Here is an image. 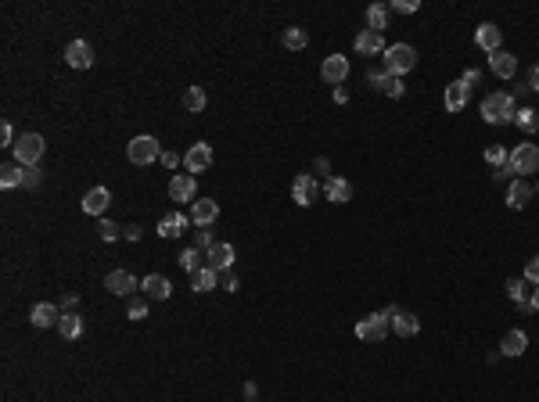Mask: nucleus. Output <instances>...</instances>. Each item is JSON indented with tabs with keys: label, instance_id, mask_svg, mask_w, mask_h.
Returning <instances> with one entry per match:
<instances>
[{
	"label": "nucleus",
	"instance_id": "1",
	"mask_svg": "<svg viewBox=\"0 0 539 402\" xmlns=\"http://www.w3.org/2000/svg\"><path fill=\"white\" fill-rule=\"evenodd\" d=\"M514 112H517V101L514 94L507 90H492L482 97V119L489 126H504V122H514Z\"/></svg>",
	"mask_w": 539,
	"mask_h": 402
},
{
	"label": "nucleus",
	"instance_id": "2",
	"mask_svg": "<svg viewBox=\"0 0 539 402\" xmlns=\"http://www.w3.org/2000/svg\"><path fill=\"white\" fill-rule=\"evenodd\" d=\"M507 169H511V173H517V180L539 173V147H536V144H517V147H511Z\"/></svg>",
	"mask_w": 539,
	"mask_h": 402
},
{
	"label": "nucleus",
	"instance_id": "3",
	"mask_svg": "<svg viewBox=\"0 0 539 402\" xmlns=\"http://www.w3.org/2000/svg\"><path fill=\"white\" fill-rule=\"evenodd\" d=\"M413 65H417V51H413L410 44H392V47H385L381 69H385L388 76H403V72H410Z\"/></svg>",
	"mask_w": 539,
	"mask_h": 402
},
{
	"label": "nucleus",
	"instance_id": "4",
	"mask_svg": "<svg viewBox=\"0 0 539 402\" xmlns=\"http://www.w3.org/2000/svg\"><path fill=\"white\" fill-rule=\"evenodd\" d=\"M11 151H15V162H18V165L29 169V165H36L40 158H44L47 144H44V137H40V133H22V137H18V144L11 147Z\"/></svg>",
	"mask_w": 539,
	"mask_h": 402
},
{
	"label": "nucleus",
	"instance_id": "5",
	"mask_svg": "<svg viewBox=\"0 0 539 402\" xmlns=\"http://www.w3.org/2000/svg\"><path fill=\"white\" fill-rule=\"evenodd\" d=\"M126 158H130L133 165H151V162H158V158H162V147H158V140H155V137L140 133V137H133V140L126 144Z\"/></svg>",
	"mask_w": 539,
	"mask_h": 402
},
{
	"label": "nucleus",
	"instance_id": "6",
	"mask_svg": "<svg viewBox=\"0 0 539 402\" xmlns=\"http://www.w3.org/2000/svg\"><path fill=\"white\" fill-rule=\"evenodd\" d=\"M388 330L392 327H388V316L385 312H370V316H363V320L356 324V337H360V342H370V345L385 342Z\"/></svg>",
	"mask_w": 539,
	"mask_h": 402
},
{
	"label": "nucleus",
	"instance_id": "7",
	"mask_svg": "<svg viewBox=\"0 0 539 402\" xmlns=\"http://www.w3.org/2000/svg\"><path fill=\"white\" fill-rule=\"evenodd\" d=\"M385 316H388V327L396 330L399 337H413L421 330V320L413 316L410 309H403V305H392V309H385Z\"/></svg>",
	"mask_w": 539,
	"mask_h": 402
},
{
	"label": "nucleus",
	"instance_id": "8",
	"mask_svg": "<svg viewBox=\"0 0 539 402\" xmlns=\"http://www.w3.org/2000/svg\"><path fill=\"white\" fill-rule=\"evenodd\" d=\"M169 198L180 201V205H194L198 201V180L191 173H176L169 180Z\"/></svg>",
	"mask_w": 539,
	"mask_h": 402
},
{
	"label": "nucleus",
	"instance_id": "9",
	"mask_svg": "<svg viewBox=\"0 0 539 402\" xmlns=\"http://www.w3.org/2000/svg\"><path fill=\"white\" fill-rule=\"evenodd\" d=\"M320 76H324L327 87H342L345 76H349V58L345 54H327L324 65H320Z\"/></svg>",
	"mask_w": 539,
	"mask_h": 402
},
{
	"label": "nucleus",
	"instance_id": "10",
	"mask_svg": "<svg viewBox=\"0 0 539 402\" xmlns=\"http://www.w3.org/2000/svg\"><path fill=\"white\" fill-rule=\"evenodd\" d=\"M205 266L216 269V273H231V269H234V244L216 241L209 251H205Z\"/></svg>",
	"mask_w": 539,
	"mask_h": 402
},
{
	"label": "nucleus",
	"instance_id": "11",
	"mask_svg": "<svg viewBox=\"0 0 539 402\" xmlns=\"http://www.w3.org/2000/svg\"><path fill=\"white\" fill-rule=\"evenodd\" d=\"M112 205V190L108 187H90L87 194H83V212L87 216H105Z\"/></svg>",
	"mask_w": 539,
	"mask_h": 402
},
{
	"label": "nucleus",
	"instance_id": "12",
	"mask_svg": "<svg viewBox=\"0 0 539 402\" xmlns=\"http://www.w3.org/2000/svg\"><path fill=\"white\" fill-rule=\"evenodd\" d=\"M183 165H188V173L194 176V173H205V169H209L213 165V147L209 144H191V151L188 155H183Z\"/></svg>",
	"mask_w": 539,
	"mask_h": 402
},
{
	"label": "nucleus",
	"instance_id": "13",
	"mask_svg": "<svg viewBox=\"0 0 539 402\" xmlns=\"http://www.w3.org/2000/svg\"><path fill=\"white\" fill-rule=\"evenodd\" d=\"M140 291L148 294L151 302H165L173 294V284H169V277H162V273H148V277L140 280Z\"/></svg>",
	"mask_w": 539,
	"mask_h": 402
},
{
	"label": "nucleus",
	"instance_id": "14",
	"mask_svg": "<svg viewBox=\"0 0 539 402\" xmlns=\"http://www.w3.org/2000/svg\"><path fill=\"white\" fill-rule=\"evenodd\" d=\"M188 226H191V216L169 212V216L158 219V237H162V241H173V237H180V234H188Z\"/></svg>",
	"mask_w": 539,
	"mask_h": 402
},
{
	"label": "nucleus",
	"instance_id": "15",
	"mask_svg": "<svg viewBox=\"0 0 539 402\" xmlns=\"http://www.w3.org/2000/svg\"><path fill=\"white\" fill-rule=\"evenodd\" d=\"M317 190H320V187H317L313 176H309V173H299L295 183H292V201L306 208V205H313V201H317Z\"/></svg>",
	"mask_w": 539,
	"mask_h": 402
},
{
	"label": "nucleus",
	"instance_id": "16",
	"mask_svg": "<svg viewBox=\"0 0 539 402\" xmlns=\"http://www.w3.org/2000/svg\"><path fill=\"white\" fill-rule=\"evenodd\" d=\"M474 44H479L482 51H489V54H496L500 44H504V29L496 22H482L479 29H474Z\"/></svg>",
	"mask_w": 539,
	"mask_h": 402
},
{
	"label": "nucleus",
	"instance_id": "17",
	"mask_svg": "<svg viewBox=\"0 0 539 402\" xmlns=\"http://www.w3.org/2000/svg\"><path fill=\"white\" fill-rule=\"evenodd\" d=\"M105 284H108L112 294H119V299H130V294L137 291V277H133L130 269H112L108 277H105Z\"/></svg>",
	"mask_w": 539,
	"mask_h": 402
},
{
	"label": "nucleus",
	"instance_id": "18",
	"mask_svg": "<svg viewBox=\"0 0 539 402\" xmlns=\"http://www.w3.org/2000/svg\"><path fill=\"white\" fill-rule=\"evenodd\" d=\"M65 61L72 69H90L94 65V47L87 44V40H72V44L65 47Z\"/></svg>",
	"mask_w": 539,
	"mask_h": 402
},
{
	"label": "nucleus",
	"instance_id": "19",
	"mask_svg": "<svg viewBox=\"0 0 539 402\" xmlns=\"http://www.w3.org/2000/svg\"><path fill=\"white\" fill-rule=\"evenodd\" d=\"M467 101H471V90L464 87V79H453L446 94H442V104H446V112H464L467 108Z\"/></svg>",
	"mask_w": 539,
	"mask_h": 402
},
{
	"label": "nucleus",
	"instance_id": "20",
	"mask_svg": "<svg viewBox=\"0 0 539 402\" xmlns=\"http://www.w3.org/2000/svg\"><path fill=\"white\" fill-rule=\"evenodd\" d=\"M216 216H219V205H216L213 198H198V201L191 205V223L201 226V230H205V226H213Z\"/></svg>",
	"mask_w": 539,
	"mask_h": 402
},
{
	"label": "nucleus",
	"instance_id": "21",
	"mask_svg": "<svg viewBox=\"0 0 539 402\" xmlns=\"http://www.w3.org/2000/svg\"><path fill=\"white\" fill-rule=\"evenodd\" d=\"M58 320H61V312H58V305H51V302H36L33 312H29V324L40 327V330L58 327Z\"/></svg>",
	"mask_w": 539,
	"mask_h": 402
},
{
	"label": "nucleus",
	"instance_id": "22",
	"mask_svg": "<svg viewBox=\"0 0 539 402\" xmlns=\"http://www.w3.org/2000/svg\"><path fill=\"white\" fill-rule=\"evenodd\" d=\"M532 183H525V180H511V187H507V208H514V212H522V208L532 201Z\"/></svg>",
	"mask_w": 539,
	"mask_h": 402
},
{
	"label": "nucleus",
	"instance_id": "23",
	"mask_svg": "<svg viewBox=\"0 0 539 402\" xmlns=\"http://www.w3.org/2000/svg\"><path fill=\"white\" fill-rule=\"evenodd\" d=\"M356 54H385V33H374V29H363L360 36H356Z\"/></svg>",
	"mask_w": 539,
	"mask_h": 402
},
{
	"label": "nucleus",
	"instance_id": "24",
	"mask_svg": "<svg viewBox=\"0 0 539 402\" xmlns=\"http://www.w3.org/2000/svg\"><path fill=\"white\" fill-rule=\"evenodd\" d=\"M324 194H327V201L345 205V201H352V183L342 180V176H327L324 180Z\"/></svg>",
	"mask_w": 539,
	"mask_h": 402
},
{
	"label": "nucleus",
	"instance_id": "25",
	"mask_svg": "<svg viewBox=\"0 0 539 402\" xmlns=\"http://www.w3.org/2000/svg\"><path fill=\"white\" fill-rule=\"evenodd\" d=\"M83 330H87V324H83V316H79V312H61V320H58V334L65 337V342H79Z\"/></svg>",
	"mask_w": 539,
	"mask_h": 402
},
{
	"label": "nucleus",
	"instance_id": "26",
	"mask_svg": "<svg viewBox=\"0 0 539 402\" xmlns=\"http://www.w3.org/2000/svg\"><path fill=\"white\" fill-rule=\"evenodd\" d=\"M489 69H492V76H500V79H511L514 72H517V58L511 54V51H496L492 58H489Z\"/></svg>",
	"mask_w": 539,
	"mask_h": 402
},
{
	"label": "nucleus",
	"instance_id": "27",
	"mask_svg": "<svg viewBox=\"0 0 539 402\" xmlns=\"http://www.w3.org/2000/svg\"><path fill=\"white\" fill-rule=\"evenodd\" d=\"M525 349H529V334L525 330H507L504 337H500V355H525Z\"/></svg>",
	"mask_w": 539,
	"mask_h": 402
},
{
	"label": "nucleus",
	"instance_id": "28",
	"mask_svg": "<svg viewBox=\"0 0 539 402\" xmlns=\"http://www.w3.org/2000/svg\"><path fill=\"white\" fill-rule=\"evenodd\" d=\"M388 4H370L367 8V29H374V33H385L388 29Z\"/></svg>",
	"mask_w": 539,
	"mask_h": 402
},
{
	"label": "nucleus",
	"instance_id": "29",
	"mask_svg": "<svg viewBox=\"0 0 539 402\" xmlns=\"http://www.w3.org/2000/svg\"><path fill=\"white\" fill-rule=\"evenodd\" d=\"M191 287H194V291H201V294H205V291H213V287H219V273H216V269H209V266H201V269L194 273V277H191Z\"/></svg>",
	"mask_w": 539,
	"mask_h": 402
},
{
	"label": "nucleus",
	"instance_id": "30",
	"mask_svg": "<svg viewBox=\"0 0 539 402\" xmlns=\"http://www.w3.org/2000/svg\"><path fill=\"white\" fill-rule=\"evenodd\" d=\"M281 44H284L288 51H302V47L309 44V33L299 29V26H288V29L281 33Z\"/></svg>",
	"mask_w": 539,
	"mask_h": 402
},
{
	"label": "nucleus",
	"instance_id": "31",
	"mask_svg": "<svg viewBox=\"0 0 539 402\" xmlns=\"http://www.w3.org/2000/svg\"><path fill=\"white\" fill-rule=\"evenodd\" d=\"M514 126H517L522 133H536V130H539V112H536V108H517V112H514Z\"/></svg>",
	"mask_w": 539,
	"mask_h": 402
},
{
	"label": "nucleus",
	"instance_id": "32",
	"mask_svg": "<svg viewBox=\"0 0 539 402\" xmlns=\"http://www.w3.org/2000/svg\"><path fill=\"white\" fill-rule=\"evenodd\" d=\"M529 287H532V284H529L525 277H511V280H507V299H511L514 305L529 302Z\"/></svg>",
	"mask_w": 539,
	"mask_h": 402
},
{
	"label": "nucleus",
	"instance_id": "33",
	"mask_svg": "<svg viewBox=\"0 0 539 402\" xmlns=\"http://www.w3.org/2000/svg\"><path fill=\"white\" fill-rule=\"evenodd\" d=\"M201 256L205 251H198V248H183L180 251V269L188 273V277H194V273L201 269Z\"/></svg>",
	"mask_w": 539,
	"mask_h": 402
},
{
	"label": "nucleus",
	"instance_id": "34",
	"mask_svg": "<svg viewBox=\"0 0 539 402\" xmlns=\"http://www.w3.org/2000/svg\"><path fill=\"white\" fill-rule=\"evenodd\" d=\"M205 101H209V97H205V90H201V87H188V90H183V108L194 112V115L205 108Z\"/></svg>",
	"mask_w": 539,
	"mask_h": 402
},
{
	"label": "nucleus",
	"instance_id": "35",
	"mask_svg": "<svg viewBox=\"0 0 539 402\" xmlns=\"http://www.w3.org/2000/svg\"><path fill=\"white\" fill-rule=\"evenodd\" d=\"M18 183H22V165H4V169H0V187H4V190H11Z\"/></svg>",
	"mask_w": 539,
	"mask_h": 402
},
{
	"label": "nucleus",
	"instance_id": "36",
	"mask_svg": "<svg viewBox=\"0 0 539 402\" xmlns=\"http://www.w3.org/2000/svg\"><path fill=\"white\" fill-rule=\"evenodd\" d=\"M507 158H511V151H507V147H500V144H492L489 151H486V162H489L492 169H504Z\"/></svg>",
	"mask_w": 539,
	"mask_h": 402
},
{
	"label": "nucleus",
	"instance_id": "37",
	"mask_svg": "<svg viewBox=\"0 0 539 402\" xmlns=\"http://www.w3.org/2000/svg\"><path fill=\"white\" fill-rule=\"evenodd\" d=\"M381 94H385V97H392V101H399V97L406 94L403 79H399V76H388V79H385V87H381Z\"/></svg>",
	"mask_w": 539,
	"mask_h": 402
},
{
	"label": "nucleus",
	"instance_id": "38",
	"mask_svg": "<svg viewBox=\"0 0 539 402\" xmlns=\"http://www.w3.org/2000/svg\"><path fill=\"white\" fill-rule=\"evenodd\" d=\"M97 234H101V241H115V237H122V226H115L112 219H101L97 223Z\"/></svg>",
	"mask_w": 539,
	"mask_h": 402
},
{
	"label": "nucleus",
	"instance_id": "39",
	"mask_svg": "<svg viewBox=\"0 0 539 402\" xmlns=\"http://www.w3.org/2000/svg\"><path fill=\"white\" fill-rule=\"evenodd\" d=\"M40 180H44V173H40L36 165L22 169V187H26V190H36V187H40Z\"/></svg>",
	"mask_w": 539,
	"mask_h": 402
},
{
	"label": "nucleus",
	"instance_id": "40",
	"mask_svg": "<svg viewBox=\"0 0 539 402\" xmlns=\"http://www.w3.org/2000/svg\"><path fill=\"white\" fill-rule=\"evenodd\" d=\"M417 8H421L417 0H392V4H388V11H396V15H413Z\"/></svg>",
	"mask_w": 539,
	"mask_h": 402
},
{
	"label": "nucleus",
	"instance_id": "41",
	"mask_svg": "<svg viewBox=\"0 0 539 402\" xmlns=\"http://www.w3.org/2000/svg\"><path fill=\"white\" fill-rule=\"evenodd\" d=\"M126 316L137 324V320H144V316H148V302H140V299H133L130 305H126Z\"/></svg>",
	"mask_w": 539,
	"mask_h": 402
},
{
	"label": "nucleus",
	"instance_id": "42",
	"mask_svg": "<svg viewBox=\"0 0 539 402\" xmlns=\"http://www.w3.org/2000/svg\"><path fill=\"white\" fill-rule=\"evenodd\" d=\"M216 241H213V230H194V248L198 251H209Z\"/></svg>",
	"mask_w": 539,
	"mask_h": 402
},
{
	"label": "nucleus",
	"instance_id": "43",
	"mask_svg": "<svg viewBox=\"0 0 539 402\" xmlns=\"http://www.w3.org/2000/svg\"><path fill=\"white\" fill-rule=\"evenodd\" d=\"M525 280H529L532 287H539V256L525 262Z\"/></svg>",
	"mask_w": 539,
	"mask_h": 402
},
{
	"label": "nucleus",
	"instance_id": "44",
	"mask_svg": "<svg viewBox=\"0 0 539 402\" xmlns=\"http://www.w3.org/2000/svg\"><path fill=\"white\" fill-rule=\"evenodd\" d=\"M0 144L4 147H15L18 140H15V126L11 122H0Z\"/></svg>",
	"mask_w": 539,
	"mask_h": 402
},
{
	"label": "nucleus",
	"instance_id": "45",
	"mask_svg": "<svg viewBox=\"0 0 539 402\" xmlns=\"http://www.w3.org/2000/svg\"><path fill=\"white\" fill-rule=\"evenodd\" d=\"M385 79H388V72H385V69H370V72H367V83H370L374 90H381V87H385Z\"/></svg>",
	"mask_w": 539,
	"mask_h": 402
},
{
	"label": "nucleus",
	"instance_id": "46",
	"mask_svg": "<svg viewBox=\"0 0 539 402\" xmlns=\"http://www.w3.org/2000/svg\"><path fill=\"white\" fill-rule=\"evenodd\" d=\"M76 305H79L76 291H65V294H61V302H58V309H65V312H76Z\"/></svg>",
	"mask_w": 539,
	"mask_h": 402
},
{
	"label": "nucleus",
	"instance_id": "47",
	"mask_svg": "<svg viewBox=\"0 0 539 402\" xmlns=\"http://www.w3.org/2000/svg\"><path fill=\"white\" fill-rule=\"evenodd\" d=\"M522 312H539V287H532V294H529V302H522L517 305Z\"/></svg>",
	"mask_w": 539,
	"mask_h": 402
},
{
	"label": "nucleus",
	"instance_id": "48",
	"mask_svg": "<svg viewBox=\"0 0 539 402\" xmlns=\"http://www.w3.org/2000/svg\"><path fill=\"white\" fill-rule=\"evenodd\" d=\"M525 87H529V90H536V94H539V61H536V65H532V69H529V79H525Z\"/></svg>",
	"mask_w": 539,
	"mask_h": 402
},
{
	"label": "nucleus",
	"instance_id": "49",
	"mask_svg": "<svg viewBox=\"0 0 539 402\" xmlns=\"http://www.w3.org/2000/svg\"><path fill=\"white\" fill-rule=\"evenodd\" d=\"M158 162H162L165 169H176V165H180V155H176V151H162V158H158Z\"/></svg>",
	"mask_w": 539,
	"mask_h": 402
},
{
	"label": "nucleus",
	"instance_id": "50",
	"mask_svg": "<svg viewBox=\"0 0 539 402\" xmlns=\"http://www.w3.org/2000/svg\"><path fill=\"white\" fill-rule=\"evenodd\" d=\"M219 277H223V287H226V291H238V287H241L238 277H234V269H231V273H219Z\"/></svg>",
	"mask_w": 539,
	"mask_h": 402
},
{
	"label": "nucleus",
	"instance_id": "51",
	"mask_svg": "<svg viewBox=\"0 0 539 402\" xmlns=\"http://www.w3.org/2000/svg\"><path fill=\"white\" fill-rule=\"evenodd\" d=\"M122 237H126V241H140V226H137V223L122 226Z\"/></svg>",
	"mask_w": 539,
	"mask_h": 402
},
{
	"label": "nucleus",
	"instance_id": "52",
	"mask_svg": "<svg viewBox=\"0 0 539 402\" xmlns=\"http://www.w3.org/2000/svg\"><path fill=\"white\" fill-rule=\"evenodd\" d=\"M479 79H482V72H479V69H467V72H464V87L471 90V87H474V83H479Z\"/></svg>",
	"mask_w": 539,
	"mask_h": 402
},
{
	"label": "nucleus",
	"instance_id": "53",
	"mask_svg": "<svg viewBox=\"0 0 539 402\" xmlns=\"http://www.w3.org/2000/svg\"><path fill=\"white\" fill-rule=\"evenodd\" d=\"M331 97H335V104H345L349 101V90L345 87H335V90H331Z\"/></svg>",
	"mask_w": 539,
	"mask_h": 402
},
{
	"label": "nucleus",
	"instance_id": "54",
	"mask_svg": "<svg viewBox=\"0 0 539 402\" xmlns=\"http://www.w3.org/2000/svg\"><path fill=\"white\" fill-rule=\"evenodd\" d=\"M256 395H259V388L252 385V380H248V385H244V399H248V402H256Z\"/></svg>",
	"mask_w": 539,
	"mask_h": 402
},
{
	"label": "nucleus",
	"instance_id": "55",
	"mask_svg": "<svg viewBox=\"0 0 539 402\" xmlns=\"http://www.w3.org/2000/svg\"><path fill=\"white\" fill-rule=\"evenodd\" d=\"M313 169H317V173H327L331 162H327V158H317V162H313Z\"/></svg>",
	"mask_w": 539,
	"mask_h": 402
},
{
	"label": "nucleus",
	"instance_id": "56",
	"mask_svg": "<svg viewBox=\"0 0 539 402\" xmlns=\"http://www.w3.org/2000/svg\"><path fill=\"white\" fill-rule=\"evenodd\" d=\"M532 190H536V194H539V187H532Z\"/></svg>",
	"mask_w": 539,
	"mask_h": 402
}]
</instances>
